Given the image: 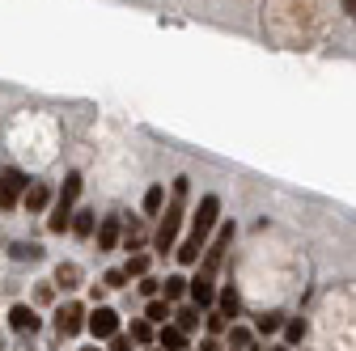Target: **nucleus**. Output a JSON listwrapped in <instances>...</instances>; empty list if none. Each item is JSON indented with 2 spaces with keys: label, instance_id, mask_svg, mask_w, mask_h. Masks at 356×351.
Segmentation results:
<instances>
[{
  "label": "nucleus",
  "instance_id": "1",
  "mask_svg": "<svg viewBox=\"0 0 356 351\" xmlns=\"http://www.w3.org/2000/svg\"><path fill=\"white\" fill-rule=\"evenodd\" d=\"M212 229H220V199L216 195H204L200 207L191 212V237L174 250V258L183 262V267H200V254L208 250L204 241L212 237Z\"/></svg>",
  "mask_w": 356,
  "mask_h": 351
},
{
  "label": "nucleus",
  "instance_id": "2",
  "mask_svg": "<svg viewBox=\"0 0 356 351\" xmlns=\"http://www.w3.org/2000/svg\"><path fill=\"white\" fill-rule=\"evenodd\" d=\"M187 191H191V178H174V195L165 203V212L157 216V233H153V250L165 258L178 250V229H183V216H187Z\"/></svg>",
  "mask_w": 356,
  "mask_h": 351
},
{
  "label": "nucleus",
  "instance_id": "3",
  "mask_svg": "<svg viewBox=\"0 0 356 351\" xmlns=\"http://www.w3.org/2000/svg\"><path fill=\"white\" fill-rule=\"evenodd\" d=\"M234 237H238V225H234V221H225V225L216 229V237L208 241V250H204V258H200V267H195V271H204V275H212V280H216V271H220V262H225V254H229Z\"/></svg>",
  "mask_w": 356,
  "mask_h": 351
},
{
  "label": "nucleus",
  "instance_id": "4",
  "mask_svg": "<svg viewBox=\"0 0 356 351\" xmlns=\"http://www.w3.org/2000/svg\"><path fill=\"white\" fill-rule=\"evenodd\" d=\"M51 326H56V334H60V339H76V334L89 326L85 305H81V300H64L60 309H56V318H51Z\"/></svg>",
  "mask_w": 356,
  "mask_h": 351
},
{
  "label": "nucleus",
  "instance_id": "5",
  "mask_svg": "<svg viewBox=\"0 0 356 351\" xmlns=\"http://www.w3.org/2000/svg\"><path fill=\"white\" fill-rule=\"evenodd\" d=\"M26 191H30L26 173L22 169H5V173H0V212H13L26 199Z\"/></svg>",
  "mask_w": 356,
  "mask_h": 351
},
{
  "label": "nucleus",
  "instance_id": "6",
  "mask_svg": "<svg viewBox=\"0 0 356 351\" xmlns=\"http://www.w3.org/2000/svg\"><path fill=\"white\" fill-rule=\"evenodd\" d=\"M85 330L94 334L98 343H111L119 334V314L111 309V305H94V309H89V326Z\"/></svg>",
  "mask_w": 356,
  "mask_h": 351
},
{
  "label": "nucleus",
  "instance_id": "7",
  "mask_svg": "<svg viewBox=\"0 0 356 351\" xmlns=\"http://www.w3.org/2000/svg\"><path fill=\"white\" fill-rule=\"evenodd\" d=\"M216 280L212 275H204V271H195L191 275V305H200V309L208 314V309H216Z\"/></svg>",
  "mask_w": 356,
  "mask_h": 351
},
{
  "label": "nucleus",
  "instance_id": "8",
  "mask_svg": "<svg viewBox=\"0 0 356 351\" xmlns=\"http://www.w3.org/2000/svg\"><path fill=\"white\" fill-rule=\"evenodd\" d=\"M98 254H111V250H119L123 246V221L119 216H102V225H98Z\"/></svg>",
  "mask_w": 356,
  "mask_h": 351
},
{
  "label": "nucleus",
  "instance_id": "9",
  "mask_svg": "<svg viewBox=\"0 0 356 351\" xmlns=\"http://www.w3.org/2000/svg\"><path fill=\"white\" fill-rule=\"evenodd\" d=\"M9 326L17 334H34V330H42V318L34 314V305H13V309H9Z\"/></svg>",
  "mask_w": 356,
  "mask_h": 351
},
{
  "label": "nucleus",
  "instance_id": "10",
  "mask_svg": "<svg viewBox=\"0 0 356 351\" xmlns=\"http://www.w3.org/2000/svg\"><path fill=\"white\" fill-rule=\"evenodd\" d=\"M22 207H26L30 216H38V212H47V207H51V187H47V182H30V191H26Z\"/></svg>",
  "mask_w": 356,
  "mask_h": 351
},
{
  "label": "nucleus",
  "instance_id": "11",
  "mask_svg": "<svg viewBox=\"0 0 356 351\" xmlns=\"http://www.w3.org/2000/svg\"><path fill=\"white\" fill-rule=\"evenodd\" d=\"M225 343H229V351H263L259 339H254V330L250 326H238V322L225 330Z\"/></svg>",
  "mask_w": 356,
  "mask_h": 351
},
{
  "label": "nucleus",
  "instance_id": "12",
  "mask_svg": "<svg viewBox=\"0 0 356 351\" xmlns=\"http://www.w3.org/2000/svg\"><path fill=\"white\" fill-rule=\"evenodd\" d=\"M157 347H161V351H191V347H187V330H178L174 322H165V326L157 330Z\"/></svg>",
  "mask_w": 356,
  "mask_h": 351
},
{
  "label": "nucleus",
  "instance_id": "13",
  "mask_svg": "<svg viewBox=\"0 0 356 351\" xmlns=\"http://www.w3.org/2000/svg\"><path fill=\"white\" fill-rule=\"evenodd\" d=\"M72 216H76L72 203H60V199H56V203H51V216H47V229H51V233H72Z\"/></svg>",
  "mask_w": 356,
  "mask_h": 351
},
{
  "label": "nucleus",
  "instance_id": "14",
  "mask_svg": "<svg viewBox=\"0 0 356 351\" xmlns=\"http://www.w3.org/2000/svg\"><path fill=\"white\" fill-rule=\"evenodd\" d=\"M161 296L174 305V300H191V280L187 275H165L161 280Z\"/></svg>",
  "mask_w": 356,
  "mask_h": 351
},
{
  "label": "nucleus",
  "instance_id": "15",
  "mask_svg": "<svg viewBox=\"0 0 356 351\" xmlns=\"http://www.w3.org/2000/svg\"><path fill=\"white\" fill-rule=\"evenodd\" d=\"M216 309H220V314H225L229 322H234V318L242 314V296H238V288H234V284H225V288H220V292H216Z\"/></svg>",
  "mask_w": 356,
  "mask_h": 351
},
{
  "label": "nucleus",
  "instance_id": "16",
  "mask_svg": "<svg viewBox=\"0 0 356 351\" xmlns=\"http://www.w3.org/2000/svg\"><path fill=\"white\" fill-rule=\"evenodd\" d=\"M145 318H149L153 326H165V322H174V305H170L165 296H153V300L145 305Z\"/></svg>",
  "mask_w": 356,
  "mask_h": 351
},
{
  "label": "nucleus",
  "instance_id": "17",
  "mask_svg": "<svg viewBox=\"0 0 356 351\" xmlns=\"http://www.w3.org/2000/svg\"><path fill=\"white\" fill-rule=\"evenodd\" d=\"M56 288H64V292L81 288V267H76V262H60V267H56Z\"/></svg>",
  "mask_w": 356,
  "mask_h": 351
},
{
  "label": "nucleus",
  "instance_id": "18",
  "mask_svg": "<svg viewBox=\"0 0 356 351\" xmlns=\"http://www.w3.org/2000/svg\"><path fill=\"white\" fill-rule=\"evenodd\" d=\"M200 314H204V309H200V305H183V309H174V326L191 334V330H200V322H204Z\"/></svg>",
  "mask_w": 356,
  "mask_h": 351
},
{
  "label": "nucleus",
  "instance_id": "19",
  "mask_svg": "<svg viewBox=\"0 0 356 351\" xmlns=\"http://www.w3.org/2000/svg\"><path fill=\"white\" fill-rule=\"evenodd\" d=\"M72 233H76V237H94V233H98V212L81 207V212L72 216Z\"/></svg>",
  "mask_w": 356,
  "mask_h": 351
},
{
  "label": "nucleus",
  "instance_id": "20",
  "mask_svg": "<svg viewBox=\"0 0 356 351\" xmlns=\"http://www.w3.org/2000/svg\"><path fill=\"white\" fill-rule=\"evenodd\" d=\"M127 334H131V343H136V347H157V334H153V322L149 318H136Z\"/></svg>",
  "mask_w": 356,
  "mask_h": 351
},
{
  "label": "nucleus",
  "instance_id": "21",
  "mask_svg": "<svg viewBox=\"0 0 356 351\" xmlns=\"http://www.w3.org/2000/svg\"><path fill=\"white\" fill-rule=\"evenodd\" d=\"M284 314L280 309H272V314H259V322H254V334H276V330H284Z\"/></svg>",
  "mask_w": 356,
  "mask_h": 351
},
{
  "label": "nucleus",
  "instance_id": "22",
  "mask_svg": "<svg viewBox=\"0 0 356 351\" xmlns=\"http://www.w3.org/2000/svg\"><path fill=\"white\" fill-rule=\"evenodd\" d=\"M81 187H85V182H81V173H76V169H68V173H64V187H60V195H56V199H60V203H76Z\"/></svg>",
  "mask_w": 356,
  "mask_h": 351
},
{
  "label": "nucleus",
  "instance_id": "23",
  "mask_svg": "<svg viewBox=\"0 0 356 351\" xmlns=\"http://www.w3.org/2000/svg\"><path fill=\"white\" fill-rule=\"evenodd\" d=\"M149 262H153V258H149L145 250H140V254H127V262H123V271H127L131 280H145V275H149Z\"/></svg>",
  "mask_w": 356,
  "mask_h": 351
},
{
  "label": "nucleus",
  "instance_id": "24",
  "mask_svg": "<svg viewBox=\"0 0 356 351\" xmlns=\"http://www.w3.org/2000/svg\"><path fill=\"white\" fill-rule=\"evenodd\" d=\"M140 207H145V216H161L165 212V187H149Z\"/></svg>",
  "mask_w": 356,
  "mask_h": 351
},
{
  "label": "nucleus",
  "instance_id": "25",
  "mask_svg": "<svg viewBox=\"0 0 356 351\" xmlns=\"http://www.w3.org/2000/svg\"><path fill=\"white\" fill-rule=\"evenodd\" d=\"M305 334H309V322H305V318H289V322H284V343H289V347L305 343Z\"/></svg>",
  "mask_w": 356,
  "mask_h": 351
},
{
  "label": "nucleus",
  "instance_id": "26",
  "mask_svg": "<svg viewBox=\"0 0 356 351\" xmlns=\"http://www.w3.org/2000/svg\"><path fill=\"white\" fill-rule=\"evenodd\" d=\"M229 326H234V322H229L225 314H220V309H208V314H204V334H216V339H220Z\"/></svg>",
  "mask_w": 356,
  "mask_h": 351
},
{
  "label": "nucleus",
  "instance_id": "27",
  "mask_svg": "<svg viewBox=\"0 0 356 351\" xmlns=\"http://www.w3.org/2000/svg\"><path fill=\"white\" fill-rule=\"evenodd\" d=\"M9 254H13L17 262H34V258H42V246H34V241H17Z\"/></svg>",
  "mask_w": 356,
  "mask_h": 351
},
{
  "label": "nucleus",
  "instance_id": "28",
  "mask_svg": "<svg viewBox=\"0 0 356 351\" xmlns=\"http://www.w3.org/2000/svg\"><path fill=\"white\" fill-rule=\"evenodd\" d=\"M127 280H131V275H127L123 267H111V271L102 275V284H106V288H127Z\"/></svg>",
  "mask_w": 356,
  "mask_h": 351
},
{
  "label": "nucleus",
  "instance_id": "29",
  "mask_svg": "<svg viewBox=\"0 0 356 351\" xmlns=\"http://www.w3.org/2000/svg\"><path fill=\"white\" fill-rule=\"evenodd\" d=\"M131 347H136V343H131V334H123V330L106 343V351H131Z\"/></svg>",
  "mask_w": 356,
  "mask_h": 351
},
{
  "label": "nucleus",
  "instance_id": "30",
  "mask_svg": "<svg viewBox=\"0 0 356 351\" xmlns=\"http://www.w3.org/2000/svg\"><path fill=\"white\" fill-rule=\"evenodd\" d=\"M140 292H145L149 300H153V296H161V280H153V275H145V280H140Z\"/></svg>",
  "mask_w": 356,
  "mask_h": 351
},
{
  "label": "nucleus",
  "instance_id": "31",
  "mask_svg": "<svg viewBox=\"0 0 356 351\" xmlns=\"http://www.w3.org/2000/svg\"><path fill=\"white\" fill-rule=\"evenodd\" d=\"M195 351H229V347H220V339H216V334H204Z\"/></svg>",
  "mask_w": 356,
  "mask_h": 351
},
{
  "label": "nucleus",
  "instance_id": "32",
  "mask_svg": "<svg viewBox=\"0 0 356 351\" xmlns=\"http://www.w3.org/2000/svg\"><path fill=\"white\" fill-rule=\"evenodd\" d=\"M343 13H348V17H356V0H343Z\"/></svg>",
  "mask_w": 356,
  "mask_h": 351
},
{
  "label": "nucleus",
  "instance_id": "33",
  "mask_svg": "<svg viewBox=\"0 0 356 351\" xmlns=\"http://www.w3.org/2000/svg\"><path fill=\"white\" fill-rule=\"evenodd\" d=\"M267 351H293V347L289 343H276V347H267Z\"/></svg>",
  "mask_w": 356,
  "mask_h": 351
},
{
  "label": "nucleus",
  "instance_id": "34",
  "mask_svg": "<svg viewBox=\"0 0 356 351\" xmlns=\"http://www.w3.org/2000/svg\"><path fill=\"white\" fill-rule=\"evenodd\" d=\"M81 351H98V347H81Z\"/></svg>",
  "mask_w": 356,
  "mask_h": 351
},
{
  "label": "nucleus",
  "instance_id": "35",
  "mask_svg": "<svg viewBox=\"0 0 356 351\" xmlns=\"http://www.w3.org/2000/svg\"><path fill=\"white\" fill-rule=\"evenodd\" d=\"M145 351H161V347H145Z\"/></svg>",
  "mask_w": 356,
  "mask_h": 351
}]
</instances>
